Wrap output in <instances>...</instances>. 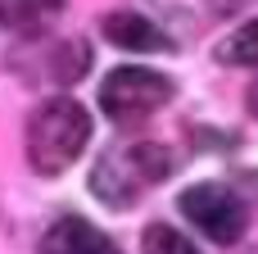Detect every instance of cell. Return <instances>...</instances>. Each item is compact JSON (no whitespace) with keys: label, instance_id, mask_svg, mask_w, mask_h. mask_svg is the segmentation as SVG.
<instances>
[{"label":"cell","instance_id":"6da1fadb","mask_svg":"<svg viewBox=\"0 0 258 254\" xmlns=\"http://www.w3.org/2000/svg\"><path fill=\"white\" fill-rule=\"evenodd\" d=\"M91 141V114L73 95H50L27 118V164L41 177L68 173Z\"/></svg>","mask_w":258,"mask_h":254},{"label":"cell","instance_id":"7a4b0ae2","mask_svg":"<svg viewBox=\"0 0 258 254\" xmlns=\"http://www.w3.org/2000/svg\"><path fill=\"white\" fill-rule=\"evenodd\" d=\"M177 159L168 145H127L122 155H104L95 177H91V191L100 195V205L109 209H132L141 200V191L159 186L163 177H172Z\"/></svg>","mask_w":258,"mask_h":254},{"label":"cell","instance_id":"3957f363","mask_svg":"<svg viewBox=\"0 0 258 254\" xmlns=\"http://www.w3.org/2000/svg\"><path fill=\"white\" fill-rule=\"evenodd\" d=\"M172 91L177 86H172L168 73H154V68H141V64H122V68H113L100 82V109H104L109 123L136 127L154 109H163L172 100Z\"/></svg>","mask_w":258,"mask_h":254},{"label":"cell","instance_id":"277c9868","mask_svg":"<svg viewBox=\"0 0 258 254\" xmlns=\"http://www.w3.org/2000/svg\"><path fill=\"white\" fill-rule=\"evenodd\" d=\"M181 218H186L200 236H209L213 245H236V241L245 236V227H249L245 200H240L236 191L218 186V182H200V186L181 191Z\"/></svg>","mask_w":258,"mask_h":254},{"label":"cell","instance_id":"5b68a950","mask_svg":"<svg viewBox=\"0 0 258 254\" xmlns=\"http://www.w3.org/2000/svg\"><path fill=\"white\" fill-rule=\"evenodd\" d=\"M41 254H122L95 223L86 218H59L45 241H41Z\"/></svg>","mask_w":258,"mask_h":254},{"label":"cell","instance_id":"8992f818","mask_svg":"<svg viewBox=\"0 0 258 254\" xmlns=\"http://www.w3.org/2000/svg\"><path fill=\"white\" fill-rule=\"evenodd\" d=\"M104 36L113 45H122V50H168V36L141 14H109L104 18Z\"/></svg>","mask_w":258,"mask_h":254},{"label":"cell","instance_id":"52a82bcc","mask_svg":"<svg viewBox=\"0 0 258 254\" xmlns=\"http://www.w3.org/2000/svg\"><path fill=\"white\" fill-rule=\"evenodd\" d=\"M218 59H222V64H236V68H254L258 64V18H249L245 27H236V32L218 45Z\"/></svg>","mask_w":258,"mask_h":254},{"label":"cell","instance_id":"ba28073f","mask_svg":"<svg viewBox=\"0 0 258 254\" xmlns=\"http://www.w3.org/2000/svg\"><path fill=\"white\" fill-rule=\"evenodd\" d=\"M63 0H0V27H36Z\"/></svg>","mask_w":258,"mask_h":254},{"label":"cell","instance_id":"9c48e42d","mask_svg":"<svg viewBox=\"0 0 258 254\" xmlns=\"http://www.w3.org/2000/svg\"><path fill=\"white\" fill-rule=\"evenodd\" d=\"M145 254H200L190 245V236H181L177 227H168V223H154V227H145Z\"/></svg>","mask_w":258,"mask_h":254},{"label":"cell","instance_id":"30bf717a","mask_svg":"<svg viewBox=\"0 0 258 254\" xmlns=\"http://www.w3.org/2000/svg\"><path fill=\"white\" fill-rule=\"evenodd\" d=\"M249 114H258V82L249 86Z\"/></svg>","mask_w":258,"mask_h":254},{"label":"cell","instance_id":"8fae6325","mask_svg":"<svg viewBox=\"0 0 258 254\" xmlns=\"http://www.w3.org/2000/svg\"><path fill=\"white\" fill-rule=\"evenodd\" d=\"M213 5H222V9H231V5H240V0H213Z\"/></svg>","mask_w":258,"mask_h":254}]
</instances>
